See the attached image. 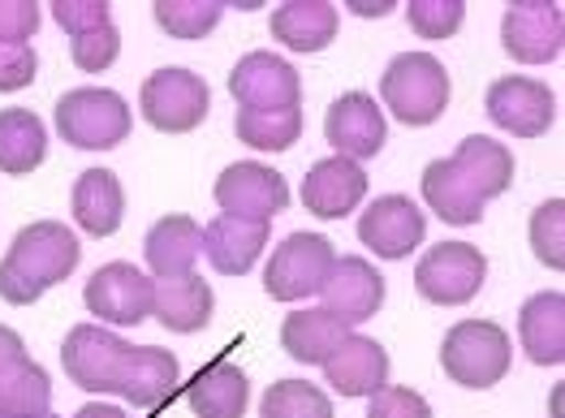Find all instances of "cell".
Wrapping results in <instances>:
<instances>
[{
	"mask_svg": "<svg viewBox=\"0 0 565 418\" xmlns=\"http://www.w3.org/2000/svg\"><path fill=\"white\" fill-rule=\"evenodd\" d=\"M83 246L61 221H35L13 237L9 255L0 259V298L13 307H31L40 302L52 285L70 280L78 268Z\"/></svg>",
	"mask_w": 565,
	"mask_h": 418,
	"instance_id": "6da1fadb",
	"label": "cell"
},
{
	"mask_svg": "<svg viewBox=\"0 0 565 418\" xmlns=\"http://www.w3.org/2000/svg\"><path fill=\"white\" fill-rule=\"evenodd\" d=\"M384 108L406 126H431L449 108V74L431 52H402L380 74Z\"/></svg>",
	"mask_w": 565,
	"mask_h": 418,
	"instance_id": "7a4b0ae2",
	"label": "cell"
},
{
	"mask_svg": "<svg viewBox=\"0 0 565 418\" xmlns=\"http://www.w3.org/2000/svg\"><path fill=\"white\" fill-rule=\"evenodd\" d=\"M514 363L510 332L492 320H462L440 341V367L462 388H492Z\"/></svg>",
	"mask_w": 565,
	"mask_h": 418,
	"instance_id": "3957f363",
	"label": "cell"
},
{
	"mask_svg": "<svg viewBox=\"0 0 565 418\" xmlns=\"http://www.w3.org/2000/svg\"><path fill=\"white\" fill-rule=\"evenodd\" d=\"M130 126H135V117L117 92L78 87V92H65L56 99V135L70 147H83V151L121 147L130 139Z\"/></svg>",
	"mask_w": 565,
	"mask_h": 418,
	"instance_id": "277c9868",
	"label": "cell"
},
{
	"mask_svg": "<svg viewBox=\"0 0 565 418\" xmlns=\"http://www.w3.org/2000/svg\"><path fill=\"white\" fill-rule=\"evenodd\" d=\"M135 354L139 345L113 336L108 328L99 324H78L70 328L65 345H61V363H65V375L87 388V393H117L126 388V375L135 367Z\"/></svg>",
	"mask_w": 565,
	"mask_h": 418,
	"instance_id": "5b68a950",
	"label": "cell"
},
{
	"mask_svg": "<svg viewBox=\"0 0 565 418\" xmlns=\"http://www.w3.org/2000/svg\"><path fill=\"white\" fill-rule=\"evenodd\" d=\"M142 121L164 130V135H190L207 121L212 112V92L199 74H190L182 65H169V69H156L139 95Z\"/></svg>",
	"mask_w": 565,
	"mask_h": 418,
	"instance_id": "8992f818",
	"label": "cell"
},
{
	"mask_svg": "<svg viewBox=\"0 0 565 418\" xmlns=\"http://www.w3.org/2000/svg\"><path fill=\"white\" fill-rule=\"evenodd\" d=\"M488 280V259L471 242H440L431 246L419 268H415V289L436 307H462Z\"/></svg>",
	"mask_w": 565,
	"mask_h": 418,
	"instance_id": "52a82bcc",
	"label": "cell"
},
{
	"mask_svg": "<svg viewBox=\"0 0 565 418\" xmlns=\"http://www.w3.org/2000/svg\"><path fill=\"white\" fill-rule=\"evenodd\" d=\"M332 264H337V250H332L329 237H320V233H289L277 246L268 272H264V289L277 302L311 298V293L324 289Z\"/></svg>",
	"mask_w": 565,
	"mask_h": 418,
	"instance_id": "ba28073f",
	"label": "cell"
},
{
	"mask_svg": "<svg viewBox=\"0 0 565 418\" xmlns=\"http://www.w3.org/2000/svg\"><path fill=\"white\" fill-rule=\"evenodd\" d=\"M230 95L237 99V108L277 112V108H298L302 83H298V69L277 52H246L230 74Z\"/></svg>",
	"mask_w": 565,
	"mask_h": 418,
	"instance_id": "9c48e42d",
	"label": "cell"
},
{
	"mask_svg": "<svg viewBox=\"0 0 565 418\" xmlns=\"http://www.w3.org/2000/svg\"><path fill=\"white\" fill-rule=\"evenodd\" d=\"M151 298H156V280L139 272L135 264H104L87 289H83V302L87 311L99 315L104 324H142L151 315Z\"/></svg>",
	"mask_w": 565,
	"mask_h": 418,
	"instance_id": "30bf717a",
	"label": "cell"
},
{
	"mask_svg": "<svg viewBox=\"0 0 565 418\" xmlns=\"http://www.w3.org/2000/svg\"><path fill=\"white\" fill-rule=\"evenodd\" d=\"M488 117L492 126H501L505 135H519V139H540L553 130L557 121V95L548 92L544 83L535 78H497L488 87Z\"/></svg>",
	"mask_w": 565,
	"mask_h": 418,
	"instance_id": "8fae6325",
	"label": "cell"
},
{
	"mask_svg": "<svg viewBox=\"0 0 565 418\" xmlns=\"http://www.w3.org/2000/svg\"><path fill=\"white\" fill-rule=\"evenodd\" d=\"M501 44L522 65H548V61H557L565 47L562 4H548V0L510 4L505 18H501Z\"/></svg>",
	"mask_w": 565,
	"mask_h": 418,
	"instance_id": "7c38bea8",
	"label": "cell"
},
{
	"mask_svg": "<svg viewBox=\"0 0 565 418\" xmlns=\"http://www.w3.org/2000/svg\"><path fill=\"white\" fill-rule=\"evenodd\" d=\"M216 203H221L225 216L268 225L277 212L289 207V186H285L281 173L268 169V164H230L216 178Z\"/></svg>",
	"mask_w": 565,
	"mask_h": 418,
	"instance_id": "4fadbf2b",
	"label": "cell"
},
{
	"mask_svg": "<svg viewBox=\"0 0 565 418\" xmlns=\"http://www.w3.org/2000/svg\"><path fill=\"white\" fill-rule=\"evenodd\" d=\"M427 233V216L406 194H384L359 216V242L380 259H406Z\"/></svg>",
	"mask_w": 565,
	"mask_h": 418,
	"instance_id": "5bb4252c",
	"label": "cell"
},
{
	"mask_svg": "<svg viewBox=\"0 0 565 418\" xmlns=\"http://www.w3.org/2000/svg\"><path fill=\"white\" fill-rule=\"evenodd\" d=\"M324 139L332 142L337 156L345 160H372L384 151V139H388V126H384V112L380 104L367 92H350L341 95L324 117Z\"/></svg>",
	"mask_w": 565,
	"mask_h": 418,
	"instance_id": "9a60e30c",
	"label": "cell"
},
{
	"mask_svg": "<svg viewBox=\"0 0 565 418\" xmlns=\"http://www.w3.org/2000/svg\"><path fill=\"white\" fill-rule=\"evenodd\" d=\"M320 298H324V311L337 315L345 328L363 324V320L376 315L380 302H384V277H380L367 259L345 255V259L332 264V272H329V280H324V289H320Z\"/></svg>",
	"mask_w": 565,
	"mask_h": 418,
	"instance_id": "2e32d148",
	"label": "cell"
},
{
	"mask_svg": "<svg viewBox=\"0 0 565 418\" xmlns=\"http://www.w3.org/2000/svg\"><path fill=\"white\" fill-rule=\"evenodd\" d=\"M363 194H367V173L345 156H329V160L311 164V173L302 178V203L320 221L350 216L363 203Z\"/></svg>",
	"mask_w": 565,
	"mask_h": 418,
	"instance_id": "e0dca14e",
	"label": "cell"
},
{
	"mask_svg": "<svg viewBox=\"0 0 565 418\" xmlns=\"http://www.w3.org/2000/svg\"><path fill=\"white\" fill-rule=\"evenodd\" d=\"M324 379L341 397H372L388 384V354L372 336H345L324 363Z\"/></svg>",
	"mask_w": 565,
	"mask_h": 418,
	"instance_id": "ac0fdd59",
	"label": "cell"
},
{
	"mask_svg": "<svg viewBox=\"0 0 565 418\" xmlns=\"http://www.w3.org/2000/svg\"><path fill=\"white\" fill-rule=\"evenodd\" d=\"M268 246V225L259 221H237V216H216L203 229V255L221 277H246L255 268V259Z\"/></svg>",
	"mask_w": 565,
	"mask_h": 418,
	"instance_id": "d6986e66",
	"label": "cell"
},
{
	"mask_svg": "<svg viewBox=\"0 0 565 418\" xmlns=\"http://www.w3.org/2000/svg\"><path fill=\"white\" fill-rule=\"evenodd\" d=\"M519 341L526 358L540 367H557L565 358V298L557 289L526 298L519 311Z\"/></svg>",
	"mask_w": 565,
	"mask_h": 418,
	"instance_id": "ffe728a7",
	"label": "cell"
},
{
	"mask_svg": "<svg viewBox=\"0 0 565 418\" xmlns=\"http://www.w3.org/2000/svg\"><path fill=\"white\" fill-rule=\"evenodd\" d=\"M212 307H216L212 285H207L203 277H194V272H186V277H160L156 280L151 315L169 328V332H199V328H207Z\"/></svg>",
	"mask_w": 565,
	"mask_h": 418,
	"instance_id": "44dd1931",
	"label": "cell"
},
{
	"mask_svg": "<svg viewBox=\"0 0 565 418\" xmlns=\"http://www.w3.org/2000/svg\"><path fill=\"white\" fill-rule=\"evenodd\" d=\"M126 216V190L117 182V173L108 169H87L74 182V221L78 229L92 237H113L121 229Z\"/></svg>",
	"mask_w": 565,
	"mask_h": 418,
	"instance_id": "7402d4cb",
	"label": "cell"
},
{
	"mask_svg": "<svg viewBox=\"0 0 565 418\" xmlns=\"http://www.w3.org/2000/svg\"><path fill=\"white\" fill-rule=\"evenodd\" d=\"M449 164L462 173V182L488 203L497 194H505L510 182H514V156L510 147L497 139H483V135H471V139L458 142V151L449 156Z\"/></svg>",
	"mask_w": 565,
	"mask_h": 418,
	"instance_id": "603a6c76",
	"label": "cell"
},
{
	"mask_svg": "<svg viewBox=\"0 0 565 418\" xmlns=\"http://www.w3.org/2000/svg\"><path fill=\"white\" fill-rule=\"evenodd\" d=\"M250 401V379L230 358L203 367L186 388V406L199 418H242Z\"/></svg>",
	"mask_w": 565,
	"mask_h": 418,
	"instance_id": "cb8c5ba5",
	"label": "cell"
},
{
	"mask_svg": "<svg viewBox=\"0 0 565 418\" xmlns=\"http://www.w3.org/2000/svg\"><path fill=\"white\" fill-rule=\"evenodd\" d=\"M199 255H203V229L190 216L156 221L147 242H142V259L156 277H186Z\"/></svg>",
	"mask_w": 565,
	"mask_h": 418,
	"instance_id": "d4e9b609",
	"label": "cell"
},
{
	"mask_svg": "<svg viewBox=\"0 0 565 418\" xmlns=\"http://www.w3.org/2000/svg\"><path fill=\"white\" fill-rule=\"evenodd\" d=\"M337 9L329 0H289L273 13V40L289 52H320L337 40Z\"/></svg>",
	"mask_w": 565,
	"mask_h": 418,
	"instance_id": "484cf974",
	"label": "cell"
},
{
	"mask_svg": "<svg viewBox=\"0 0 565 418\" xmlns=\"http://www.w3.org/2000/svg\"><path fill=\"white\" fill-rule=\"evenodd\" d=\"M350 336V328L341 324L337 315H329L324 307L311 311H289L281 324V350L298 363H329V354Z\"/></svg>",
	"mask_w": 565,
	"mask_h": 418,
	"instance_id": "4316f807",
	"label": "cell"
},
{
	"mask_svg": "<svg viewBox=\"0 0 565 418\" xmlns=\"http://www.w3.org/2000/svg\"><path fill=\"white\" fill-rule=\"evenodd\" d=\"M44 121L31 108H4L0 112V173L4 178H26L44 164Z\"/></svg>",
	"mask_w": 565,
	"mask_h": 418,
	"instance_id": "83f0119b",
	"label": "cell"
},
{
	"mask_svg": "<svg viewBox=\"0 0 565 418\" xmlns=\"http://www.w3.org/2000/svg\"><path fill=\"white\" fill-rule=\"evenodd\" d=\"M424 199L445 225H479L483 221V199L462 182V173L449 164V156L431 160L424 169Z\"/></svg>",
	"mask_w": 565,
	"mask_h": 418,
	"instance_id": "f1b7e54d",
	"label": "cell"
},
{
	"mask_svg": "<svg viewBox=\"0 0 565 418\" xmlns=\"http://www.w3.org/2000/svg\"><path fill=\"white\" fill-rule=\"evenodd\" d=\"M178 379H182V367H178V358H173L169 350H160V345H139L121 397H126L130 406H139V410H160V406L178 393Z\"/></svg>",
	"mask_w": 565,
	"mask_h": 418,
	"instance_id": "f546056e",
	"label": "cell"
},
{
	"mask_svg": "<svg viewBox=\"0 0 565 418\" xmlns=\"http://www.w3.org/2000/svg\"><path fill=\"white\" fill-rule=\"evenodd\" d=\"M52 406V379L26 354L0 367V418H44Z\"/></svg>",
	"mask_w": 565,
	"mask_h": 418,
	"instance_id": "4dcf8cb0",
	"label": "cell"
},
{
	"mask_svg": "<svg viewBox=\"0 0 565 418\" xmlns=\"http://www.w3.org/2000/svg\"><path fill=\"white\" fill-rule=\"evenodd\" d=\"M234 130L237 139L246 142V147H255V151H285L302 135V108H277V112L237 108Z\"/></svg>",
	"mask_w": 565,
	"mask_h": 418,
	"instance_id": "1f68e13d",
	"label": "cell"
},
{
	"mask_svg": "<svg viewBox=\"0 0 565 418\" xmlns=\"http://www.w3.org/2000/svg\"><path fill=\"white\" fill-rule=\"evenodd\" d=\"M259 418H332V401L307 379H277L259 401Z\"/></svg>",
	"mask_w": 565,
	"mask_h": 418,
	"instance_id": "d6a6232c",
	"label": "cell"
},
{
	"mask_svg": "<svg viewBox=\"0 0 565 418\" xmlns=\"http://www.w3.org/2000/svg\"><path fill=\"white\" fill-rule=\"evenodd\" d=\"M221 13H225V4H216V0H156V22L173 40H203L221 22Z\"/></svg>",
	"mask_w": 565,
	"mask_h": 418,
	"instance_id": "836d02e7",
	"label": "cell"
},
{
	"mask_svg": "<svg viewBox=\"0 0 565 418\" xmlns=\"http://www.w3.org/2000/svg\"><path fill=\"white\" fill-rule=\"evenodd\" d=\"M531 246L540 255V264H548L553 272L565 268V199H548L535 216H531Z\"/></svg>",
	"mask_w": 565,
	"mask_h": 418,
	"instance_id": "e575fe53",
	"label": "cell"
},
{
	"mask_svg": "<svg viewBox=\"0 0 565 418\" xmlns=\"http://www.w3.org/2000/svg\"><path fill=\"white\" fill-rule=\"evenodd\" d=\"M467 18V4L462 0H411L406 9V22L419 40H449Z\"/></svg>",
	"mask_w": 565,
	"mask_h": 418,
	"instance_id": "d590c367",
	"label": "cell"
},
{
	"mask_svg": "<svg viewBox=\"0 0 565 418\" xmlns=\"http://www.w3.org/2000/svg\"><path fill=\"white\" fill-rule=\"evenodd\" d=\"M74 65L83 69V74H104L113 61H117V52H121V31L108 22V26H95L87 35H74Z\"/></svg>",
	"mask_w": 565,
	"mask_h": 418,
	"instance_id": "8d00e7d4",
	"label": "cell"
},
{
	"mask_svg": "<svg viewBox=\"0 0 565 418\" xmlns=\"http://www.w3.org/2000/svg\"><path fill=\"white\" fill-rule=\"evenodd\" d=\"M52 18L61 22V31H70V40L113 22V13H108L104 0H52Z\"/></svg>",
	"mask_w": 565,
	"mask_h": 418,
	"instance_id": "74e56055",
	"label": "cell"
},
{
	"mask_svg": "<svg viewBox=\"0 0 565 418\" xmlns=\"http://www.w3.org/2000/svg\"><path fill=\"white\" fill-rule=\"evenodd\" d=\"M35 47L31 44H0V92H22L35 83Z\"/></svg>",
	"mask_w": 565,
	"mask_h": 418,
	"instance_id": "f35d334b",
	"label": "cell"
},
{
	"mask_svg": "<svg viewBox=\"0 0 565 418\" xmlns=\"http://www.w3.org/2000/svg\"><path fill=\"white\" fill-rule=\"evenodd\" d=\"M367 418H431V406L415 388H380L372 393Z\"/></svg>",
	"mask_w": 565,
	"mask_h": 418,
	"instance_id": "ab89813d",
	"label": "cell"
},
{
	"mask_svg": "<svg viewBox=\"0 0 565 418\" xmlns=\"http://www.w3.org/2000/svg\"><path fill=\"white\" fill-rule=\"evenodd\" d=\"M40 31V4L0 0V44H26Z\"/></svg>",
	"mask_w": 565,
	"mask_h": 418,
	"instance_id": "60d3db41",
	"label": "cell"
},
{
	"mask_svg": "<svg viewBox=\"0 0 565 418\" xmlns=\"http://www.w3.org/2000/svg\"><path fill=\"white\" fill-rule=\"evenodd\" d=\"M26 354V345H22V336L13 332V328L0 324V367H9L13 358H22Z\"/></svg>",
	"mask_w": 565,
	"mask_h": 418,
	"instance_id": "b9f144b4",
	"label": "cell"
},
{
	"mask_svg": "<svg viewBox=\"0 0 565 418\" xmlns=\"http://www.w3.org/2000/svg\"><path fill=\"white\" fill-rule=\"evenodd\" d=\"M393 9V0H350V13L359 18H384Z\"/></svg>",
	"mask_w": 565,
	"mask_h": 418,
	"instance_id": "7bdbcfd3",
	"label": "cell"
},
{
	"mask_svg": "<svg viewBox=\"0 0 565 418\" xmlns=\"http://www.w3.org/2000/svg\"><path fill=\"white\" fill-rule=\"evenodd\" d=\"M74 418H130L126 410H117V406H104V401H92V406H83Z\"/></svg>",
	"mask_w": 565,
	"mask_h": 418,
	"instance_id": "ee69618b",
	"label": "cell"
},
{
	"mask_svg": "<svg viewBox=\"0 0 565 418\" xmlns=\"http://www.w3.org/2000/svg\"><path fill=\"white\" fill-rule=\"evenodd\" d=\"M44 418H52V415H44Z\"/></svg>",
	"mask_w": 565,
	"mask_h": 418,
	"instance_id": "f6af8a7d",
	"label": "cell"
}]
</instances>
